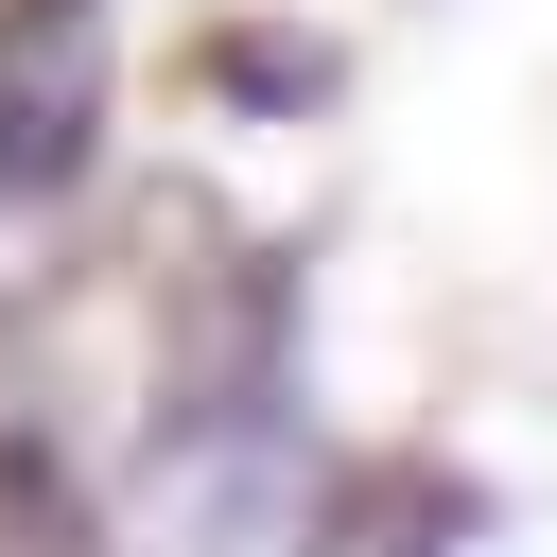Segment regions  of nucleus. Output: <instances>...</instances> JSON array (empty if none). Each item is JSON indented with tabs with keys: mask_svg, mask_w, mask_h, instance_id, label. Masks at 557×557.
I'll use <instances>...</instances> for the list:
<instances>
[{
	"mask_svg": "<svg viewBox=\"0 0 557 557\" xmlns=\"http://www.w3.org/2000/svg\"><path fill=\"white\" fill-rule=\"evenodd\" d=\"M87 139H104V17L87 0H35L0 35V209L87 191Z\"/></svg>",
	"mask_w": 557,
	"mask_h": 557,
	"instance_id": "1",
	"label": "nucleus"
},
{
	"mask_svg": "<svg viewBox=\"0 0 557 557\" xmlns=\"http://www.w3.org/2000/svg\"><path fill=\"white\" fill-rule=\"evenodd\" d=\"M313 35H226V104H313Z\"/></svg>",
	"mask_w": 557,
	"mask_h": 557,
	"instance_id": "2",
	"label": "nucleus"
}]
</instances>
